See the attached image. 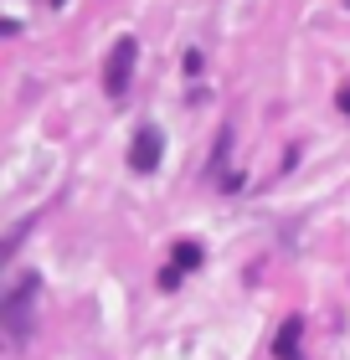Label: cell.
Returning a JSON list of instances; mask_svg holds the SVG:
<instances>
[{
    "instance_id": "6da1fadb",
    "label": "cell",
    "mask_w": 350,
    "mask_h": 360,
    "mask_svg": "<svg viewBox=\"0 0 350 360\" xmlns=\"http://www.w3.org/2000/svg\"><path fill=\"white\" fill-rule=\"evenodd\" d=\"M37 278H21L6 299H0V319H6V330H11V340L21 345V340L31 335V304H37Z\"/></svg>"
},
{
    "instance_id": "7a4b0ae2",
    "label": "cell",
    "mask_w": 350,
    "mask_h": 360,
    "mask_svg": "<svg viewBox=\"0 0 350 360\" xmlns=\"http://www.w3.org/2000/svg\"><path fill=\"white\" fill-rule=\"evenodd\" d=\"M135 57H139V46H135V37H124L119 46L108 52V68H104V88L119 98L124 88H129V72H135Z\"/></svg>"
},
{
    "instance_id": "3957f363",
    "label": "cell",
    "mask_w": 350,
    "mask_h": 360,
    "mask_svg": "<svg viewBox=\"0 0 350 360\" xmlns=\"http://www.w3.org/2000/svg\"><path fill=\"white\" fill-rule=\"evenodd\" d=\"M129 160H135V170H155V165H160V134H155V129H139Z\"/></svg>"
},
{
    "instance_id": "277c9868",
    "label": "cell",
    "mask_w": 350,
    "mask_h": 360,
    "mask_svg": "<svg viewBox=\"0 0 350 360\" xmlns=\"http://www.w3.org/2000/svg\"><path fill=\"white\" fill-rule=\"evenodd\" d=\"M278 360H299V319H289L278 330Z\"/></svg>"
},
{
    "instance_id": "5b68a950",
    "label": "cell",
    "mask_w": 350,
    "mask_h": 360,
    "mask_svg": "<svg viewBox=\"0 0 350 360\" xmlns=\"http://www.w3.org/2000/svg\"><path fill=\"white\" fill-rule=\"evenodd\" d=\"M170 263L186 273V268H196L201 263V248H196V242H175V252H170Z\"/></svg>"
},
{
    "instance_id": "8992f818",
    "label": "cell",
    "mask_w": 350,
    "mask_h": 360,
    "mask_svg": "<svg viewBox=\"0 0 350 360\" xmlns=\"http://www.w3.org/2000/svg\"><path fill=\"white\" fill-rule=\"evenodd\" d=\"M160 288H180V268H175V263L160 268Z\"/></svg>"
},
{
    "instance_id": "52a82bcc",
    "label": "cell",
    "mask_w": 350,
    "mask_h": 360,
    "mask_svg": "<svg viewBox=\"0 0 350 360\" xmlns=\"http://www.w3.org/2000/svg\"><path fill=\"white\" fill-rule=\"evenodd\" d=\"M340 108H345V113H350V83H345V88H340Z\"/></svg>"
},
{
    "instance_id": "ba28073f",
    "label": "cell",
    "mask_w": 350,
    "mask_h": 360,
    "mask_svg": "<svg viewBox=\"0 0 350 360\" xmlns=\"http://www.w3.org/2000/svg\"><path fill=\"white\" fill-rule=\"evenodd\" d=\"M52 6H68V0H52Z\"/></svg>"
}]
</instances>
